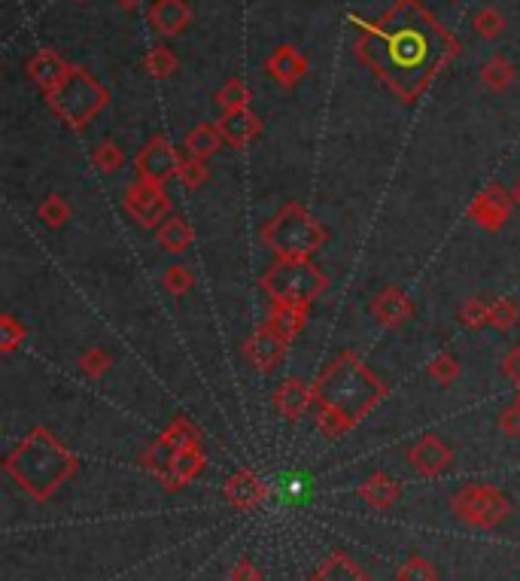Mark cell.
I'll return each mask as SVG.
<instances>
[{
	"label": "cell",
	"mask_w": 520,
	"mask_h": 581,
	"mask_svg": "<svg viewBox=\"0 0 520 581\" xmlns=\"http://www.w3.org/2000/svg\"><path fill=\"white\" fill-rule=\"evenodd\" d=\"M159 241H162L165 250L183 253V250L189 247V241H192V232H189L186 220H180V216H168L165 226L159 229Z\"/></svg>",
	"instance_id": "obj_17"
},
{
	"label": "cell",
	"mask_w": 520,
	"mask_h": 581,
	"mask_svg": "<svg viewBox=\"0 0 520 581\" xmlns=\"http://www.w3.org/2000/svg\"><path fill=\"white\" fill-rule=\"evenodd\" d=\"M49 104L70 125H86L107 104V92L86 74V70H67V77L49 92Z\"/></svg>",
	"instance_id": "obj_3"
},
{
	"label": "cell",
	"mask_w": 520,
	"mask_h": 581,
	"mask_svg": "<svg viewBox=\"0 0 520 581\" xmlns=\"http://www.w3.org/2000/svg\"><path fill=\"white\" fill-rule=\"evenodd\" d=\"M448 460H451V454H448V448H444L438 439H423L411 451V463L417 469H423V472H438V469L448 466Z\"/></svg>",
	"instance_id": "obj_14"
},
{
	"label": "cell",
	"mask_w": 520,
	"mask_h": 581,
	"mask_svg": "<svg viewBox=\"0 0 520 581\" xmlns=\"http://www.w3.org/2000/svg\"><path fill=\"white\" fill-rule=\"evenodd\" d=\"M283 353V341L271 332V329H262L250 338L247 344V356L253 359V366L259 369H274V362L280 359Z\"/></svg>",
	"instance_id": "obj_11"
},
{
	"label": "cell",
	"mask_w": 520,
	"mask_h": 581,
	"mask_svg": "<svg viewBox=\"0 0 520 581\" xmlns=\"http://www.w3.org/2000/svg\"><path fill=\"white\" fill-rule=\"evenodd\" d=\"M192 13L189 7L183 4V0H156V7L150 10V22L159 34L165 37H174L180 31H186Z\"/></svg>",
	"instance_id": "obj_7"
},
{
	"label": "cell",
	"mask_w": 520,
	"mask_h": 581,
	"mask_svg": "<svg viewBox=\"0 0 520 581\" xmlns=\"http://www.w3.org/2000/svg\"><path fill=\"white\" fill-rule=\"evenodd\" d=\"M378 384L353 359H338L335 366L320 381V396L329 408H335L344 417L362 414L371 402L378 399Z\"/></svg>",
	"instance_id": "obj_1"
},
{
	"label": "cell",
	"mask_w": 520,
	"mask_h": 581,
	"mask_svg": "<svg viewBox=\"0 0 520 581\" xmlns=\"http://www.w3.org/2000/svg\"><path fill=\"white\" fill-rule=\"evenodd\" d=\"M247 101H250V89L241 83V80H229L216 92V104L226 110V113H238V110H247Z\"/></svg>",
	"instance_id": "obj_20"
},
{
	"label": "cell",
	"mask_w": 520,
	"mask_h": 581,
	"mask_svg": "<svg viewBox=\"0 0 520 581\" xmlns=\"http://www.w3.org/2000/svg\"><path fill=\"white\" fill-rule=\"evenodd\" d=\"M146 70H150L153 77H171L174 70H177V58H174V52L171 49H165V46H156V49H150L146 52Z\"/></svg>",
	"instance_id": "obj_21"
},
{
	"label": "cell",
	"mask_w": 520,
	"mask_h": 581,
	"mask_svg": "<svg viewBox=\"0 0 520 581\" xmlns=\"http://www.w3.org/2000/svg\"><path fill=\"white\" fill-rule=\"evenodd\" d=\"M67 64L55 55V52H49V49H43L40 55H34L31 58V64H28V74H31V80L37 83V86H43L46 89V95L67 77Z\"/></svg>",
	"instance_id": "obj_8"
},
{
	"label": "cell",
	"mask_w": 520,
	"mask_h": 581,
	"mask_svg": "<svg viewBox=\"0 0 520 581\" xmlns=\"http://www.w3.org/2000/svg\"><path fill=\"white\" fill-rule=\"evenodd\" d=\"M502 429L511 432V435H520V405L517 408H508L502 414Z\"/></svg>",
	"instance_id": "obj_30"
},
{
	"label": "cell",
	"mask_w": 520,
	"mask_h": 581,
	"mask_svg": "<svg viewBox=\"0 0 520 581\" xmlns=\"http://www.w3.org/2000/svg\"><path fill=\"white\" fill-rule=\"evenodd\" d=\"M514 198H517V201H520V186H517V189H514Z\"/></svg>",
	"instance_id": "obj_34"
},
{
	"label": "cell",
	"mask_w": 520,
	"mask_h": 581,
	"mask_svg": "<svg viewBox=\"0 0 520 581\" xmlns=\"http://www.w3.org/2000/svg\"><path fill=\"white\" fill-rule=\"evenodd\" d=\"M177 174L183 177V183H186L189 189H195V186H201V183H204V177H207V168L201 165V159H192V156H189V162H183Z\"/></svg>",
	"instance_id": "obj_25"
},
{
	"label": "cell",
	"mask_w": 520,
	"mask_h": 581,
	"mask_svg": "<svg viewBox=\"0 0 520 581\" xmlns=\"http://www.w3.org/2000/svg\"><path fill=\"white\" fill-rule=\"evenodd\" d=\"M326 286V277L311 265L308 259H286L274 262L265 274V289L277 305H299L305 308L311 299H317Z\"/></svg>",
	"instance_id": "obj_2"
},
{
	"label": "cell",
	"mask_w": 520,
	"mask_h": 581,
	"mask_svg": "<svg viewBox=\"0 0 520 581\" xmlns=\"http://www.w3.org/2000/svg\"><path fill=\"white\" fill-rule=\"evenodd\" d=\"M189 283H192V277L186 274V268H183V265H174V268L165 274V286L171 289V293H177V296H183V293H186Z\"/></svg>",
	"instance_id": "obj_26"
},
{
	"label": "cell",
	"mask_w": 520,
	"mask_h": 581,
	"mask_svg": "<svg viewBox=\"0 0 520 581\" xmlns=\"http://www.w3.org/2000/svg\"><path fill=\"white\" fill-rule=\"evenodd\" d=\"M122 162H125L122 150L116 147V143H110V140H104L101 147L95 150V165H98L104 174H113V171H119V168H122Z\"/></svg>",
	"instance_id": "obj_23"
},
{
	"label": "cell",
	"mask_w": 520,
	"mask_h": 581,
	"mask_svg": "<svg viewBox=\"0 0 520 581\" xmlns=\"http://www.w3.org/2000/svg\"><path fill=\"white\" fill-rule=\"evenodd\" d=\"M302 323H305V308H299V305H277L268 329L286 344V341H292L295 335H299Z\"/></svg>",
	"instance_id": "obj_13"
},
{
	"label": "cell",
	"mask_w": 520,
	"mask_h": 581,
	"mask_svg": "<svg viewBox=\"0 0 520 581\" xmlns=\"http://www.w3.org/2000/svg\"><path fill=\"white\" fill-rule=\"evenodd\" d=\"M408 311H411V305H408V299L399 293V289H387V293H381V299L375 302V314L384 323H399V320L408 317Z\"/></svg>",
	"instance_id": "obj_18"
},
{
	"label": "cell",
	"mask_w": 520,
	"mask_h": 581,
	"mask_svg": "<svg viewBox=\"0 0 520 581\" xmlns=\"http://www.w3.org/2000/svg\"><path fill=\"white\" fill-rule=\"evenodd\" d=\"M511 80H514V67H511L508 58H490V61L484 64V70H481V83H484L487 89H493V92L508 89Z\"/></svg>",
	"instance_id": "obj_19"
},
{
	"label": "cell",
	"mask_w": 520,
	"mask_h": 581,
	"mask_svg": "<svg viewBox=\"0 0 520 581\" xmlns=\"http://www.w3.org/2000/svg\"><path fill=\"white\" fill-rule=\"evenodd\" d=\"M137 171H140V180H150V183H162L168 180L171 174L180 171V162L174 156V150L168 147L165 137H156L150 140L146 147L140 150L137 156Z\"/></svg>",
	"instance_id": "obj_6"
},
{
	"label": "cell",
	"mask_w": 520,
	"mask_h": 581,
	"mask_svg": "<svg viewBox=\"0 0 520 581\" xmlns=\"http://www.w3.org/2000/svg\"><path fill=\"white\" fill-rule=\"evenodd\" d=\"M119 7H125V10H134V7H140V0H116Z\"/></svg>",
	"instance_id": "obj_33"
},
{
	"label": "cell",
	"mask_w": 520,
	"mask_h": 581,
	"mask_svg": "<svg viewBox=\"0 0 520 581\" xmlns=\"http://www.w3.org/2000/svg\"><path fill=\"white\" fill-rule=\"evenodd\" d=\"M320 238V226L302 207H283L265 229V241L286 259H305L320 247Z\"/></svg>",
	"instance_id": "obj_4"
},
{
	"label": "cell",
	"mask_w": 520,
	"mask_h": 581,
	"mask_svg": "<svg viewBox=\"0 0 520 581\" xmlns=\"http://www.w3.org/2000/svg\"><path fill=\"white\" fill-rule=\"evenodd\" d=\"M268 70L274 74V80H280L283 86H292V83H299L305 77V58L295 52L292 46H280L271 58H268Z\"/></svg>",
	"instance_id": "obj_9"
},
{
	"label": "cell",
	"mask_w": 520,
	"mask_h": 581,
	"mask_svg": "<svg viewBox=\"0 0 520 581\" xmlns=\"http://www.w3.org/2000/svg\"><path fill=\"white\" fill-rule=\"evenodd\" d=\"M40 216H43V223H46V226L58 229V226L67 220V204H64L61 198H55V195H52V198L40 207Z\"/></svg>",
	"instance_id": "obj_24"
},
{
	"label": "cell",
	"mask_w": 520,
	"mask_h": 581,
	"mask_svg": "<svg viewBox=\"0 0 520 581\" xmlns=\"http://www.w3.org/2000/svg\"><path fill=\"white\" fill-rule=\"evenodd\" d=\"M475 31H478L481 37L493 40V37H499V34L505 31V16H502L496 7H487V10H481V13L475 16Z\"/></svg>",
	"instance_id": "obj_22"
},
{
	"label": "cell",
	"mask_w": 520,
	"mask_h": 581,
	"mask_svg": "<svg viewBox=\"0 0 520 581\" xmlns=\"http://www.w3.org/2000/svg\"><path fill=\"white\" fill-rule=\"evenodd\" d=\"M432 375H435V378H441V381H451V378L457 375L454 359H451V356H441V359H435V362H432Z\"/></svg>",
	"instance_id": "obj_27"
},
{
	"label": "cell",
	"mask_w": 520,
	"mask_h": 581,
	"mask_svg": "<svg viewBox=\"0 0 520 581\" xmlns=\"http://www.w3.org/2000/svg\"><path fill=\"white\" fill-rule=\"evenodd\" d=\"M308 402H311V393H308L299 381H286V384L277 390V408H280V414H286V417H299V414L308 408Z\"/></svg>",
	"instance_id": "obj_16"
},
{
	"label": "cell",
	"mask_w": 520,
	"mask_h": 581,
	"mask_svg": "<svg viewBox=\"0 0 520 581\" xmlns=\"http://www.w3.org/2000/svg\"><path fill=\"white\" fill-rule=\"evenodd\" d=\"M83 366H86L89 375H101V372L107 369V356H104V353H89V356L83 359Z\"/></svg>",
	"instance_id": "obj_31"
},
{
	"label": "cell",
	"mask_w": 520,
	"mask_h": 581,
	"mask_svg": "<svg viewBox=\"0 0 520 581\" xmlns=\"http://www.w3.org/2000/svg\"><path fill=\"white\" fill-rule=\"evenodd\" d=\"M475 220L487 229H496L505 213H508V195H502V189H487L478 201H475Z\"/></svg>",
	"instance_id": "obj_12"
},
{
	"label": "cell",
	"mask_w": 520,
	"mask_h": 581,
	"mask_svg": "<svg viewBox=\"0 0 520 581\" xmlns=\"http://www.w3.org/2000/svg\"><path fill=\"white\" fill-rule=\"evenodd\" d=\"M216 128L229 143H235V147H244V143H250L256 137L259 119L253 113H247V110H238V113H226V119H222Z\"/></svg>",
	"instance_id": "obj_10"
},
{
	"label": "cell",
	"mask_w": 520,
	"mask_h": 581,
	"mask_svg": "<svg viewBox=\"0 0 520 581\" xmlns=\"http://www.w3.org/2000/svg\"><path fill=\"white\" fill-rule=\"evenodd\" d=\"M125 207L131 210V216L140 226H156L159 220H168L171 213V201L165 198L159 183H150V180H140L128 189Z\"/></svg>",
	"instance_id": "obj_5"
},
{
	"label": "cell",
	"mask_w": 520,
	"mask_h": 581,
	"mask_svg": "<svg viewBox=\"0 0 520 581\" xmlns=\"http://www.w3.org/2000/svg\"><path fill=\"white\" fill-rule=\"evenodd\" d=\"M505 372H508V375L520 384V350H514V353L505 359Z\"/></svg>",
	"instance_id": "obj_32"
},
{
	"label": "cell",
	"mask_w": 520,
	"mask_h": 581,
	"mask_svg": "<svg viewBox=\"0 0 520 581\" xmlns=\"http://www.w3.org/2000/svg\"><path fill=\"white\" fill-rule=\"evenodd\" d=\"M402 578H405V581H429L432 575H429V569H426V563L414 557V560L408 563V569L402 572Z\"/></svg>",
	"instance_id": "obj_29"
},
{
	"label": "cell",
	"mask_w": 520,
	"mask_h": 581,
	"mask_svg": "<svg viewBox=\"0 0 520 581\" xmlns=\"http://www.w3.org/2000/svg\"><path fill=\"white\" fill-rule=\"evenodd\" d=\"M219 143H222L219 128H213V125H198V128L189 131V137H186V150H189L192 159H207L210 153L219 150Z\"/></svg>",
	"instance_id": "obj_15"
},
{
	"label": "cell",
	"mask_w": 520,
	"mask_h": 581,
	"mask_svg": "<svg viewBox=\"0 0 520 581\" xmlns=\"http://www.w3.org/2000/svg\"><path fill=\"white\" fill-rule=\"evenodd\" d=\"M514 305H508V302H502V305H496V308H490V323H499V326H508V323H514Z\"/></svg>",
	"instance_id": "obj_28"
}]
</instances>
